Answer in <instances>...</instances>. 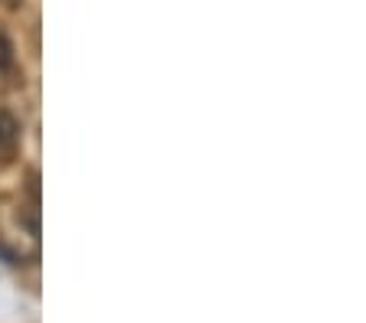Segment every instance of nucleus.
I'll return each instance as SVG.
<instances>
[{
  "mask_svg": "<svg viewBox=\"0 0 366 323\" xmlns=\"http://www.w3.org/2000/svg\"><path fill=\"white\" fill-rule=\"evenodd\" d=\"M16 140H20V121L10 115L7 108H0V157L14 154Z\"/></svg>",
  "mask_w": 366,
  "mask_h": 323,
  "instance_id": "nucleus-1",
  "label": "nucleus"
},
{
  "mask_svg": "<svg viewBox=\"0 0 366 323\" xmlns=\"http://www.w3.org/2000/svg\"><path fill=\"white\" fill-rule=\"evenodd\" d=\"M10 62H14V56H10V43L0 36V72H7Z\"/></svg>",
  "mask_w": 366,
  "mask_h": 323,
  "instance_id": "nucleus-2",
  "label": "nucleus"
},
{
  "mask_svg": "<svg viewBox=\"0 0 366 323\" xmlns=\"http://www.w3.org/2000/svg\"><path fill=\"white\" fill-rule=\"evenodd\" d=\"M4 4H10V7H16V4H20V0H4Z\"/></svg>",
  "mask_w": 366,
  "mask_h": 323,
  "instance_id": "nucleus-3",
  "label": "nucleus"
}]
</instances>
